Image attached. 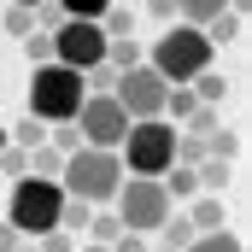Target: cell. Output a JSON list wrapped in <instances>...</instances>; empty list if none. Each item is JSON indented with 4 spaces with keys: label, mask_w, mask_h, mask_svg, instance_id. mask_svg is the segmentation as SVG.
Here are the masks:
<instances>
[{
    "label": "cell",
    "mask_w": 252,
    "mask_h": 252,
    "mask_svg": "<svg viewBox=\"0 0 252 252\" xmlns=\"http://www.w3.org/2000/svg\"><path fill=\"white\" fill-rule=\"evenodd\" d=\"M106 64H118V70L141 64V41H135V35H124V41H106Z\"/></svg>",
    "instance_id": "cb8c5ba5"
},
{
    "label": "cell",
    "mask_w": 252,
    "mask_h": 252,
    "mask_svg": "<svg viewBox=\"0 0 252 252\" xmlns=\"http://www.w3.org/2000/svg\"><path fill=\"white\" fill-rule=\"evenodd\" d=\"M35 241H41L35 252H76V235H64V229H41Z\"/></svg>",
    "instance_id": "83f0119b"
},
{
    "label": "cell",
    "mask_w": 252,
    "mask_h": 252,
    "mask_svg": "<svg viewBox=\"0 0 252 252\" xmlns=\"http://www.w3.org/2000/svg\"><path fill=\"white\" fill-rule=\"evenodd\" d=\"M12 6H30V12H35V6H41V0H12Z\"/></svg>",
    "instance_id": "836d02e7"
},
{
    "label": "cell",
    "mask_w": 252,
    "mask_h": 252,
    "mask_svg": "<svg viewBox=\"0 0 252 252\" xmlns=\"http://www.w3.org/2000/svg\"><path fill=\"white\" fill-rule=\"evenodd\" d=\"M53 35V59L70 64V70H88V64L106 59V30H100V18H64L59 30H47Z\"/></svg>",
    "instance_id": "ba28073f"
},
{
    "label": "cell",
    "mask_w": 252,
    "mask_h": 252,
    "mask_svg": "<svg viewBox=\"0 0 252 252\" xmlns=\"http://www.w3.org/2000/svg\"><path fill=\"white\" fill-rule=\"evenodd\" d=\"M124 176H164L176 164V124L170 118H135L118 141Z\"/></svg>",
    "instance_id": "277c9868"
},
{
    "label": "cell",
    "mask_w": 252,
    "mask_h": 252,
    "mask_svg": "<svg viewBox=\"0 0 252 252\" xmlns=\"http://www.w3.org/2000/svg\"><path fill=\"white\" fill-rule=\"evenodd\" d=\"M59 205H64V188L47 182V176H12V199H6V223L35 241L41 229H59Z\"/></svg>",
    "instance_id": "5b68a950"
},
{
    "label": "cell",
    "mask_w": 252,
    "mask_h": 252,
    "mask_svg": "<svg viewBox=\"0 0 252 252\" xmlns=\"http://www.w3.org/2000/svg\"><path fill=\"white\" fill-rule=\"evenodd\" d=\"M199 30H205V41H211V47H229V41H241V12H229V6H223V12H217V18H205Z\"/></svg>",
    "instance_id": "8fae6325"
},
{
    "label": "cell",
    "mask_w": 252,
    "mask_h": 252,
    "mask_svg": "<svg viewBox=\"0 0 252 252\" xmlns=\"http://www.w3.org/2000/svg\"><path fill=\"white\" fill-rule=\"evenodd\" d=\"M118 182H124L118 147H70L64 164H59V188L70 199H88V205H112Z\"/></svg>",
    "instance_id": "6da1fadb"
},
{
    "label": "cell",
    "mask_w": 252,
    "mask_h": 252,
    "mask_svg": "<svg viewBox=\"0 0 252 252\" xmlns=\"http://www.w3.org/2000/svg\"><path fill=\"white\" fill-rule=\"evenodd\" d=\"M106 6H112V0H59V12H64V18H100Z\"/></svg>",
    "instance_id": "f1b7e54d"
},
{
    "label": "cell",
    "mask_w": 252,
    "mask_h": 252,
    "mask_svg": "<svg viewBox=\"0 0 252 252\" xmlns=\"http://www.w3.org/2000/svg\"><path fill=\"white\" fill-rule=\"evenodd\" d=\"M88 217H94V205L64 193V205H59V229H64V235H76V241H82V235H88Z\"/></svg>",
    "instance_id": "5bb4252c"
},
{
    "label": "cell",
    "mask_w": 252,
    "mask_h": 252,
    "mask_svg": "<svg viewBox=\"0 0 252 252\" xmlns=\"http://www.w3.org/2000/svg\"><path fill=\"white\" fill-rule=\"evenodd\" d=\"M82 70H70V64L47 59V64H30V118H41V124H70L76 118V106H82Z\"/></svg>",
    "instance_id": "3957f363"
},
{
    "label": "cell",
    "mask_w": 252,
    "mask_h": 252,
    "mask_svg": "<svg viewBox=\"0 0 252 252\" xmlns=\"http://www.w3.org/2000/svg\"><path fill=\"white\" fill-rule=\"evenodd\" d=\"M153 235H164V247H170V252H182V247L193 241V235H199V229H193L188 217H164V223H158Z\"/></svg>",
    "instance_id": "ffe728a7"
},
{
    "label": "cell",
    "mask_w": 252,
    "mask_h": 252,
    "mask_svg": "<svg viewBox=\"0 0 252 252\" xmlns=\"http://www.w3.org/2000/svg\"><path fill=\"white\" fill-rule=\"evenodd\" d=\"M193 106H199V100H193L188 82H170V88H164V118H170V124H188Z\"/></svg>",
    "instance_id": "d6986e66"
},
{
    "label": "cell",
    "mask_w": 252,
    "mask_h": 252,
    "mask_svg": "<svg viewBox=\"0 0 252 252\" xmlns=\"http://www.w3.org/2000/svg\"><path fill=\"white\" fill-rule=\"evenodd\" d=\"M182 252H247V247H241L235 229H205V235H193Z\"/></svg>",
    "instance_id": "4fadbf2b"
},
{
    "label": "cell",
    "mask_w": 252,
    "mask_h": 252,
    "mask_svg": "<svg viewBox=\"0 0 252 252\" xmlns=\"http://www.w3.org/2000/svg\"><path fill=\"white\" fill-rule=\"evenodd\" d=\"M188 223L199 229V235H205V229H229V223H223V193H205V199L193 193V211H188Z\"/></svg>",
    "instance_id": "7c38bea8"
},
{
    "label": "cell",
    "mask_w": 252,
    "mask_h": 252,
    "mask_svg": "<svg viewBox=\"0 0 252 252\" xmlns=\"http://www.w3.org/2000/svg\"><path fill=\"white\" fill-rule=\"evenodd\" d=\"M0 170H6V176H30V147L6 141V147H0Z\"/></svg>",
    "instance_id": "d4e9b609"
},
{
    "label": "cell",
    "mask_w": 252,
    "mask_h": 252,
    "mask_svg": "<svg viewBox=\"0 0 252 252\" xmlns=\"http://www.w3.org/2000/svg\"><path fill=\"white\" fill-rule=\"evenodd\" d=\"M18 241H24V235H18L12 223H0V252H12V247H18Z\"/></svg>",
    "instance_id": "1f68e13d"
},
{
    "label": "cell",
    "mask_w": 252,
    "mask_h": 252,
    "mask_svg": "<svg viewBox=\"0 0 252 252\" xmlns=\"http://www.w3.org/2000/svg\"><path fill=\"white\" fill-rule=\"evenodd\" d=\"M164 76L153 70V64L141 59V64H129V70H118V82H112V100L129 112V124L135 118H164Z\"/></svg>",
    "instance_id": "52a82bcc"
},
{
    "label": "cell",
    "mask_w": 252,
    "mask_h": 252,
    "mask_svg": "<svg viewBox=\"0 0 252 252\" xmlns=\"http://www.w3.org/2000/svg\"><path fill=\"white\" fill-rule=\"evenodd\" d=\"M211 59H217V47L205 41V30H199V24H182V18H170L164 35H158L153 53H147V64H153L164 82H193Z\"/></svg>",
    "instance_id": "7a4b0ae2"
},
{
    "label": "cell",
    "mask_w": 252,
    "mask_h": 252,
    "mask_svg": "<svg viewBox=\"0 0 252 252\" xmlns=\"http://www.w3.org/2000/svg\"><path fill=\"white\" fill-rule=\"evenodd\" d=\"M158 252H170V247H158Z\"/></svg>",
    "instance_id": "8d00e7d4"
},
{
    "label": "cell",
    "mask_w": 252,
    "mask_h": 252,
    "mask_svg": "<svg viewBox=\"0 0 252 252\" xmlns=\"http://www.w3.org/2000/svg\"><path fill=\"white\" fill-rule=\"evenodd\" d=\"M118 235H124V217H118V211H100V205H94V217H88V235H82V241H100V247H112Z\"/></svg>",
    "instance_id": "2e32d148"
},
{
    "label": "cell",
    "mask_w": 252,
    "mask_h": 252,
    "mask_svg": "<svg viewBox=\"0 0 252 252\" xmlns=\"http://www.w3.org/2000/svg\"><path fill=\"white\" fill-rule=\"evenodd\" d=\"M30 30H35V12H30V6H6V35H18V41H24Z\"/></svg>",
    "instance_id": "4316f807"
},
{
    "label": "cell",
    "mask_w": 252,
    "mask_h": 252,
    "mask_svg": "<svg viewBox=\"0 0 252 252\" xmlns=\"http://www.w3.org/2000/svg\"><path fill=\"white\" fill-rule=\"evenodd\" d=\"M6 141H12V135H6V124H0V147H6Z\"/></svg>",
    "instance_id": "e575fe53"
},
{
    "label": "cell",
    "mask_w": 252,
    "mask_h": 252,
    "mask_svg": "<svg viewBox=\"0 0 252 252\" xmlns=\"http://www.w3.org/2000/svg\"><path fill=\"white\" fill-rule=\"evenodd\" d=\"M158 182H164V193H170V199H193V193H199V176H193V164H170Z\"/></svg>",
    "instance_id": "9a60e30c"
},
{
    "label": "cell",
    "mask_w": 252,
    "mask_h": 252,
    "mask_svg": "<svg viewBox=\"0 0 252 252\" xmlns=\"http://www.w3.org/2000/svg\"><path fill=\"white\" fill-rule=\"evenodd\" d=\"M229 0H176V18L182 24H205V18H217Z\"/></svg>",
    "instance_id": "44dd1931"
},
{
    "label": "cell",
    "mask_w": 252,
    "mask_h": 252,
    "mask_svg": "<svg viewBox=\"0 0 252 252\" xmlns=\"http://www.w3.org/2000/svg\"><path fill=\"white\" fill-rule=\"evenodd\" d=\"M217 124H223V112H217V106H193V112H188V124H176V129H188V135H199V141H205Z\"/></svg>",
    "instance_id": "603a6c76"
},
{
    "label": "cell",
    "mask_w": 252,
    "mask_h": 252,
    "mask_svg": "<svg viewBox=\"0 0 252 252\" xmlns=\"http://www.w3.org/2000/svg\"><path fill=\"white\" fill-rule=\"evenodd\" d=\"M24 59H30V64H47V59H53V35H47V30H30V35H24Z\"/></svg>",
    "instance_id": "484cf974"
},
{
    "label": "cell",
    "mask_w": 252,
    "mask_h": 252,
    "mask_svg": "<svg viewBox=\"0 0 252 252\" xmlns=\"http://www.w3.org/2000/svg\"><path fill=\"white\" fill-rule=\"evenodd\" d=\"M147 12H153V18H164V24H170V18H176V0H147Z\"/></svg>",
    "instance_id": "4dcf8cb0"
},
{
    "label": "cell",
    "mask_w": 252,
    "mask_h": 252,
    "mask_svg": "<svg viewBox=\"0 0 252 252\" xmlns=\"http://www.w3.org/2000/svg\"><path fill=\"white\" fill-rule=\"evenodd\" d=\"M82 252H112V247H100V241H82Z\"/></svg>",
    "instance_id": "d6a6232c"
},
{
    "label": "cell",
    "mask_w": 252,
    "mask_h": 252,
    "mask_svg": "<svg viewBox=\"0 0 252 252\" xmlns=\"http://www.w3.org/2000/svg\"><path fill=\"white\" fill-rule=\"evenodd\" d=\"M76 135H82V147H118L129 129V112L112 100V94H82V106H76Z\"/></svg>",
    "instance_id": "9c48e42d"
},
{
    "label": "cell",
    "mask_w": 252,
    "mask_h": 252,
    "mask_svg": "<svg viewBox=\"0 0 252 252\" xmlns=\"http://www.w3.org/2000/svg\"><path fill=\"white\" fill-rule=\"evenodd\" d=\"M12 252H35V247H24V241H18V247H12Z\"/></svg>",
    "instance_id": "d590c367"
},
{
    "label": "cell",
    "mask_w": 252,
    "mask_h": 252,
    "mask_svg": "<svg viewBox=\"0 0 252 252\" xmlns=\"http://www.w3.org/2000/svg\"><path fill=\"white\" fill-rule=\"evenodd\" d=\"M6 135H12V141H18V147H41V141H47V124H41V118H30V112H24V118H18V124L6 129Z\"/></svg>",
    "instance_id": "7402d4cb"
},
{
    "label": "cell",
    "mask_w": 252,
    "mask_h": 252,
    "mask_svg": "<svg viewBox=\"0 0 252 252\" xmlns=\"http://www.w3.org/2000/svg\"><path fill=\"white\" fill-rule=\"evenodd\" d=\"M59 164H64V153L53 147V141L30 147V176H47V182H59Z\"/></svg>",
    "instance_id": "ac0fdd59"
},
{
    "label": "cell",
    "mask_w": 252,
    "mask_h": 252,
    "mask_svg": "<svg viewBox=\"0 0 252 252\" xmlns=\"http://www.w3.org/2000/svg\"><path fill=\"white\" fill-rule=\"evenodd\" d=\"M112 205H118L124 229H135V235H153V229L176 211V199L164 193V182H158V176H124V182H118V193H112Z\"/></svg>",
    "instance_id": "8992f818"
},
{
    "label": "cell",
    "mask_w": 252,
    "mask_h": 252,
    "mask_svg": "<svg viewBox=\"0 0 252 252\" xmlns=\"http://www.w3.org/2000/svg\"><path fill=\"white\" fill-rule=\"evenodd\" d=\"M193 176H199V193H223L235 182V158H211V153H205V158L193 164Z\"/></svg>",
    "instance_id": "30bf717a"
},
{
    "label": "cell",
    "mask_w": 252,
    "mask_h": 252,
    "mask_svg": "<svg viewBox=\"0 0 252 252\" xmlns=\"http://www.w3.org/2000/svg\"><path fill=\"white\" fill-rule=\"evenodd\" d=\"M112 252H147V247H141V235H135V229H124V235L112 241Z\"/></svg>",
    "instance_id": "f546056e"
},
{
    "label": "cell",
    "mask_w": 252,
    "mask_h": 252,
    "mask_svg": "<svg viewBox=\"0 0 252 252\" xmlns=\"http://www.w3.org/2000/svg\"><path fill=\"white\" fill-rule=\"evenodd\" d=\"M188 88H193V100H199V106H223V94H229V82H223V76H217L211 64H205V70L193 76Z\"/></svg>",
    "instance_id": "e0dca14e"
}]
</instances>
